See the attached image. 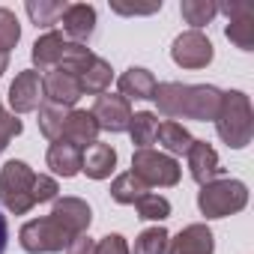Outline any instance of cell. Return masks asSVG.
Returning a JSON list of instances; mask_svg holds the SVG:
<instances>
[{"instance_id": "cell-1", "label": "cell", "mask_w": 254, "mask_h": 254, "mask_svg": "<svg viewBox=\"0 0 254 254\" xmlns=\"http://www.w3.org/2000/svg\"><path fill=\"white\" fill-rule=\"evenodd\" d=\"M215 132L218 138L230 147V150H242L251 144L254 135V111H251V99L242 90H227L221 93V105L215 114Z\"/></svg>"}, {"instance_id": "cell-2", "label": "cell", "mask_w": 254, "mask_h": 254, "mask_svg": "<svg viewBox=\"0 0 254 254\" xmlns=\"http://www.w3.org/2000/svg\"><path fill=\"white\" fill-rule=\"evenodd\" d=\"M248 206V186L230 177H218L197 191V209L206 218H227Z\"/></svg>"}, {"instance_id": "cell-3", "label": "cell", "mask_w": 254, "mask_h": 254, "mask_svg": "<svg viewBox=\"0 0 254 254\" xmlns=\"http://www.w3.org/2000/svg\"><path fill=\"white\" fill-rule=\"evenodd\" d=\"M33 168L21 159H9L3 165V171H0V203H3V209H9L12 215H27L36 203H33Z\"/></svg>"}, {"instance_id": "cell-4", "label": "cell", "mask_w": 254, "mask_h": 254, "mask_svg": "<svg viewBox=\"0 0 254 254\" xmlns=\"http://www.w3.org/2000/svg\"><path fill=\"white\" fill-rule=\"evenodd\" d=\"M75 236L51 215H42V218H33V221H24L21 230H18V242L27 254H57L63 248H69Z\"/></svg>"}, {"instance_id": "cell-5", "label": "cell", "mask_w": 254, "mask_h": 254, "mask_svg": "<svg viewBox=\"0 0 254 254\" xmlns=\"http://www.w3.org/2000/svg\"><path fill=\"white\" fill-rule=\"evenodd\" d=\"M132 174L150 189V186H159V189H174L183 177V168L174 156L168 153H159V150H135L132 156Z\"/></svg>"}, {"instance_id": "cell-6", "label": "cell", "mask_w": 254, "mask_h": 254, "mask_svg": "<svg viewBox=\"0 0 254 254\" xmlns=\"http://www.w3.org/2000/svg\"><path fill=\"white\" fill-rule=\"evenodd\" d=\"M221 105V90L212 84H183V99H180V120H197L209 123L215 120Z\"/></svg>"}, {"instance_id": "cell-7", "label": "cell", "mask_w": 254, "mask_h": 254, "mask_svg": "<svg viewBox=\"0 0 254 254\" xmlns=\"http://www.w3.org/2000/svg\"><path fill=\"white\" fill-rule=\"evenodd\" d=\"M212 54H215L212 42L200 30H186L171 45V57H174V63L180 69H203V66L212 63Z\"/></svg>"}, {"instance_id": "cell-8", "label": "cell", "mask_w": 254, "mask_h": 254, "mask_svg": "<svg viewBox=\"0 0 254 254\" xmlns=\"http://www.w3.org/2000/svg\"><path fill=\"white\" fill-rule=\"evenodd\" d=\"M90 114H93V120L99 123V129H105V132H114V135L129 132L132 105L126 102L120 93H102V96H96Z\"/></svg>"}, {"instance_id": "cell-9", "label": "cell", "mask_w": 254, "mask_h": 254, "mask_svg": "<svg viewBox=\"0 0 254 254\" xmlns=\"http://www.w3.org/2000/svg\"><path fill=\"white\" fill-rule=\"evenodd\" d=\"M45 102V90H42V75L36 69H24L15 75V81L9 84V108L12 114H30L39 111V105Z\"/></svg>"}, {"instance_id": "cell-10", "label": "cell", "mask_w": 254, "mask_h": 254, "mask_svg": "<svg viewBox=\"0 0 254 254\" xmlns=\"http://www.w3.org/2000/svg\"><path fill=\"white\" fill-rule=\"evenodd\" d=\"M42 90H45V102L51 105H63V108H72L84 93H81V84H78V75H72L69 69L57 66L51 69L45 78H42Z\"/></svg>"}, {"instance_id": "cell-11", "label": "cell", "mask_w": 254, "mask_h": 254, "mask_svg": "<svg viewBox=\"0 0 254 254\" xmlns=\"http://www.w3.org/2000/svg\"><path fill=\"white\" fill-rule=\"evenodd\" d=\"M215 248V236L206 224L194 221L186 224L174 239H168V251L165 254H212Z\"/></svg>"}, {"instance_id": "cell-12", "label": "cell", "mask_w": 254, "mask_h": 254, "mask_svg": "<svg viewBox=\"0 0 254 254\" xmlns=\"http://www.w3.org/2000/svg\"><path fill=\"white\" fill-rule=\"evenodd\" d=\"M186 162H189V174H191V180H194L197 186H206V183H212V180L221 177L218 153H215L206 141H197V138H194V144H191L189 153H186Z\"/></svg>"}, {"instance_id": "cell-13", "label": "cell", "mask_w": 254, "mask_h": 254, "mask_svg": "<svg viewBox=\"0 0 254 254\" xmlns=\"http://www.w3.org/2000/svg\"><path fill=\"white\" fill-rule=\"evenodd\" d=\"M51 218H57L72 236H81L90 230V221H93V209L87 200L81 197H57L54 200V209H51Z\"/></svg>"}, {"instance_id": "cell-14", "label": "cell", "mask_w": 254, "mask_h": 254, "mask_svg": "<svg viewBox=\"0 0 254 254\" xmlns=\"http://www.w3.org/2000/svg\"><path fill=\"white\" fill-rule=\"evenodd\" d=\"M60 24H63V36L69 42L87 45V39L96 30V9L90 3H69L63 18H60Z\"/></svg>"}, {"instance_id": "cell-15", "label": "cell", "mask_w": 254, "mask_h": 254, "mask_svg": "<svg viewBox=\"0 0 254 254\" xmlns=\"http://www.w3.org/2000/svg\"><path fill=\"white\" fill-rule=\"evenodd\" d=\"M99 132H102V129H99V123L93 120L90 111H78V108H72L69 117H66V123H63L60 141H69V144H75L78 150H87L90 144L99 141Z\"/></svg>"}, {"instance_id": "cell-16", "label": "cell", "mask_w": 254, "mask_h": 254, "mask_svg": "<svg viewBox=\"0 0 254 254\" xmlns=\"http://www.w3.org/2000/svg\"><path fill=\"white\" fill-rule=\"evenodd\" d=\"M66 45H69V39H66L60 30H48V33H42V36L33 42V51H30V57H33V63L39 66V72H51V69H57L60 60H63V54H66Z\"/></svg>"}, {"instance_id": "cell-17", "label": "cell", "mask_w": 254, "mask_h": 254, "mask_svg": "<svg viewBox=\"0 0 254 254\" xmlns=\"http://www.w3.org/2000/svg\"><path fill=\"white\" fill-rule=\"evenodd\" d=\"M156 87H159V81H156V75L150 72V69H141V66H132V69H126L123 75H120V81H117V90H120V96L126 99V102H132V99H153L156 96Z\"/></svg>"}, {"instance_id": "cell-18", "label": "cell", "mask_w": 254, "mask_h": 254, "mask_svg": "<svg viewBox=\"0 0 254 254\" xmlns=\"http://www.w3.org/2000/svg\"><path fill=\"white\" fill-rule=\"evenodd\" d=\"M111 78H114L111 63L102 60V57H96V54H90V60L78 69V84H81L84 96H102V93H108Z\"/></svg>"}, {"instance_id": "cell-19", "label": "cell", "mask_w": 254, "mask_h": 254, "mask_svg": "<svg viewBox=\"0 0 254 254\" xmlns=\"http://www.w3.org/2000/svg\"><path fill=\"white\" fill-rule=\"evenodd\" d=\"M81 159H84V150H78V147L69 144V141H54V144L48 147V156H45L48 168H51L57 177H63V180L81 174Z\"/></svg>"}, {"instance_id": "cell-20", "label": "cell", "mask_w": 254, "mask_h": 254, "mask_svg": "<svg viewBox=\"0 0 254 254\" xmlns=\"http://www.w3.org/2000/svg\"><path fill=\"white\" fill-rule=\"evenodd\" d=\"M117 168V150L111 144H90L84 150V159H81V171L90 177V180H108Z\"/></svg>"}, {"instance_id": "cell-21", "label": "cell", "mask_w": 254, "mask_h": 254, "mask_svg": "<svg viewBox=\"0 0 254 254\" xmlns=\"http://www.w3.org/2000/svg\"><path fill=\"white\" fill-rule=\"evenodd\" d=\"M156 141L165 147V153H168V156H186V153H189V147L194 144L191 132L186 129L183 123H174V120L159 123V135H156Z\"/></svg>"}, {"instance_id": "cell-22", "label": "cell", "mask_w": 254, "mask_h": 254, "mask_svg": "<svg viewBox=\"0 0 254 254\" xmlns=\"http://www.w3.org/2000/svg\"><path fill=\"white\" fill-rule=\"evenodd\" d=\"M224 36H227L239 51H251V48H254V9L245 6L239 15H233L230 24L224 27Z\"/></svg>"}, {"instance_id": "cell-23", "label": "cell", "mask_w": 254, "mask_h": 254, "mask_svg": "<svg viewBox=\"0 0 254 254\" xmlns=\"http://www.w3.org/2000/svg\"><path fill=\"white\" fill-rule=\"evenodd\" d=\"M129 135H132V144L138 150H150L156 144V135H159V117L153 111H138L132 114V123H129Z\"/></svg>"}, {"instance_id": "cell-24", "label": "cell", "mask_w": 254, "mask_h": 254, "mask_svg": "<svg viewBox=\"0 0 254 254\" xmlns=\"http://www.w3.org/2000/svg\"><path fill=\"white\" fill-rule=\"evenodd\" d=\"M69 3H63V0H27V15L36 27H54L60 24L63 12H66Z\"/></svg>"}, {"instance_id": "cell-25", "label": "cell", "mask_w": 254, "mask_h": 254, "mask_svg": "<svg viewBox=\"0 0 254 254\" xmlns=\"http://www.w3.org/2000/svg\"><path fill=\"white\" fill-rule=\"evenodd\" d=\"M72 108H63V105H51V102H42L39 105V132L48 138V141H60V132H63V123L69 117Z\"/></svg>"}, {"instance_id": "cell-26", "label": "cell", "mask_w": 254, "mask_h": 254, "mask_svg": "<svg viewBox=\"0 0 254 254\" xmlns=\"http://www.w3.org/2000/svg\"><path fill=\"white\" fill-rule=\"evenodd\" d=\"M150 189L132 174V171H126V174H120L114 183H111V197L117 200V203H123V206H135V200L141 197V194H147Z\"/></svg>"}, {"instance_id": "cell-27", "label": "cell", "mask_w": 254, "mask_h": 254, "mask_svg": "<svg viewBox=\"0 0 254 254\" xmlns=\"http://www.w3.org/2000/svg\"><path fill=\"white\" fill-rule=\"evenodd\" d=\"M180 12L186 24H191V30H200L203 24H209L218 15V3H212V0H183Z\"/></svg>"}, {"instance_id": "cell-28", "label": "cell", "mask_w": 254, "mask_h": 254, "mask_svg": "<svg viewBox=\"0 0 254 254\" xmlns=\"http://www.w3.org/2000/svg\"><path fill=\"white\" fill-rule=\"evenodd\" d=\"M135 209H138V218L144 221H165L171 215V200L156 191H147L135 200Z\"/></svg>"}, {"instance_id": "cell-29", "label": "cell", "mask_w": 254, "mask_h": 254, "mask_svg": "<svg viewBox=\"0 0 254 254\" xmlns=\"http://www.w3.org/2000/svg\"><path fill=\"white\" fill-rule=\"evenodd\" d=\"M168 239H171V233L162 224L159 227H147V230L138 233L132 254H165L168 251Z\"/></svg>"}, {"instance_id": "cell-30", "label": "cell", "mask_w": 254, "mask_h": 254, "mask_svg": "<svg viewBox=\"0 0 254 254\" xmlns=\"http://www.w3.org/2000/svg\"><path fill=\"white\" fill-rule=\"evenodd\" d=\"M21 39V24L12 9L0 6V54H9Z\"/></svg>"}, {"instance_id": "cell-31", "label": "cell", "mask_w": 254, "mask_h": 254, "mask_svg": "<svg viewBox=\"0 0 254 254\" xmlns=\"http://www.w3.org/2000/svg\"><path fill=\"white\" fill-rule=\"evenodd\" d=\"M21 129H24L21 120H18L12 111H6L3 99H0V153L9 147V141H12V138H18V135H21Z\"/></svg>"}, {"instance_id": "cell-32", "label": "cell", "mask_w": 254, "mask_h": 254, "mask_svg": "<svg viewBox=\"0 0 254 254\" xmlns=\"http://www.w3.org/2000/svg\"><path fill=\"white\" fill-rule=\"evenodd\" d=\"M30 194H33V203H54V200L60 197V186H57L54 177H48V174H36Z\"/></svg>"}, {"instance_id": "cell-33", "label": "cell", "mask_w": 254, "mask_h": 254, "mask_svg": "<svg viewBox=\"0 0 254 254\" xmlns=\"http://www.w3.org/2000/svg\"><path fill=\"white\" fill-rule=\"evenodd\" d=\"M96 254H132L129 242H126V236L120 233H108L96 242Z\"/></svg>"}, {"instance_id": "cell-34", "label": "cell", "mask_w": 254, "mask_h": 254, "mask_svg": "<svg viewBox=\"0 0 254 254\" xmlns=\"http://www.w3.org/2000/svg\"><path fill=\"white\" fill-rule=\"evenodd\" d=\"M66 254H96V239H90L87 233H81V236H75L69 242Z\"/></svg>"}, {"instance_id": "cell-35", "label": "cell", "mask_w": 254, "mask_h": 254, "mask_svg": "<svg viewBox=\"0 0 254 254\" xmlns=\"http://www.w3.org/2000/svg\"><path fill=\"white\" fill-rule=\"evenodd\" d=\"M156 9H162V3H153V6H123V3H114V12H120V15H150Z\"/></svg>"}, {"instance_id": "cell-36", "label": "cell", "mask_w": 254, "mask_h": 254, "mask_svg": "<svg viewBox=\"0 0 254 254\" xmlns=\"http://www.w3.org/2000/svg\"><path fill=\"white\" fill-rule=\"evenodd\" d=\"M6 242H9V224H6V215L0 212V254L6 251Z\"/></svg>"}, {"instance_id": "cell-37", "label": "cell", "mask_w": 254, "mask_h": 254, "mask_svg": "<svg viewBox=\"0 0 254 254\" xmlns=\"http://www.w3.org/2000/svg\"><path fill=\"white\" fill-rule=\"evenodd\" d=\"M6 66H9V54H0V75L6 72Z\"/></svg>"}]
</instances>
